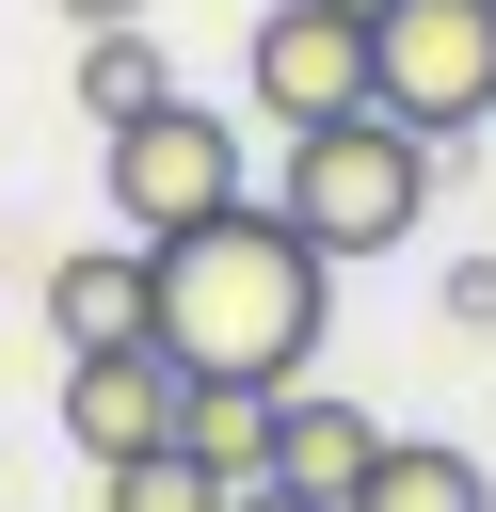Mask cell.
Instances as JSON below:
<instances>
[{
    "label": "cell",
    "mask_w": 496,
    "mask_h": 512,
    "mask_svg": "<svg viewBox=\"0 0 496 512\" xmlns=\"http://www.w3.org/2000/svg\"><path fill=\"white\" fill-rule=\"evenodd\" d=\"M160 272V352L192 384H304L320 368V320H336V256L288 224V208H208L176 240H144Z\"/></svg>",
    "instance_id": "cell-1"
},
{
    "label": "cell",
    "mask_w": 496,
    "mask_h": 512,
    "mask_svg": "<svg viewBox=\"0 0 496 512\" xmlns=\"http://www.w3.org/2000/svg\"><path fill=\"white\" fill-rule=\"evenodd\" d=\"M432 160H448V144H432V128H400V112L368 96V112L288 128V192H272V208L352 272V256H400V240L432 224Z\"/></svg>",
    "instance_id": "cell-2"
},
{
    "label": "cell",
    "mask_w": 496,
    "mask_h": 512,
    "mask_svg": "<svg viewBox=\"0 0 496 512\" xmlns=\"http://www.w3.org/2000/svg\"><path fill=\"white\" fill-rule=\"evenodd\" d=\"M96 176H112V224L128 240H176V224H208V208L256 192V160H240V128L208 96H144L128 128H96Z\"/></svg>",
    "instance_id": "cell-3"
},
{
    "label": "cell",
    "mask_w": 496,
    "mask_h": 512,
    "mask_svg": "<svg viewBox=\"0 0 496 512\" xmlns=\"http://www.w3.org/2000/svg\"><path fill=\"white\" fill-rule=\"evenodd\" d=\"M368 96L432 144L496 128V0H384L368 16Z\"/></svg>",
    "instance_id": "cell-4"
},
{
    "label": "cell",
    "mask_w": 496,
    "mask_h": 512,
    "mask_svg": "<svg viewBox=\"0 0 496 512\" xmlns=\"http://www.w3.org/2000/svg\"><path fill=\"white\" fill-rule=\"evenodd\" d=\"M240 80L272 128H320V112H368V16L352 0H272L240 32Z\"/></svg>",
    "instance_id": "cell-5"
},
{
    "label": "cell",
    "mask_w": 496,
    "mask_h": 512,
    "mask_svg": "<svg viewBox=\"0 0 496 512\" xmlns=\"http://www.w3.org/2000/svg\"><path fill=\"white\" fill-rule=\"evenodd\" d=\"M176 432V352L144 336V352H64V448L80 464H128V448H160Z\"/></svg>",
    "instance_id": "cell-6"
},
{
    "label": "cell",
    "mask_w": 496,
    "mask_h": 512,
    "mask_svg": "<svg viewBox=\"0 0 496 512\" xmlns=\"http://www.w3.org/2000/svg\"><path fill=\"white\" fill-rule=\"evenodd\" d=\"M48 336H64V352H144V336H160V272H144L128 224L80 240V256H48Z\"/></svg>",
    "instance_id": "cell-7"
},
{
    "label": "cell",
    "mask_w": 496,
    "mask_h": 512,
    "mask_svg": "<svg viewBox=\"0 0 496 512\" xmlns=\"http://www.w3.org/2000/svg\"><path fill=\"white\" fill-rule=\"evenodd\" d=\"M336 512H496V480H480V448H448V432H384Z\"/></svg>",
    "instance_id": "cell-8"
},
{
    "label": "cell",
    "mask_w": 496,
    "mask_h": 512,
    "mask_svg": "<svg viewBox=\"0 0 496 512\" xmlns=\"http://www.w3.org/2000/svg\"><path fill=\"white\" fill-rule=\"evenodd\" d=\"M272 400H288V384H192V368H176V448H192L208 480H272Z\"/></svg>",
    "instance_id": "cell-9"
},
{
    "label": "cell",
    "mask_w": 496,
    "mask_h": 512,
    "mask_svg": "<svg viewBox=\"0 0 496 512\" xmlns=\"http://www.w3.org/2000/svg\"><path fill=\"white\" fill-rule=\"evenodd\" d=\"M368 448H384V416H352V400H272V480H304V496H352L368 480Z\"/></svg>",
    "instance_id": "cell-10"
},
{
    "label": "cell",
    "mask_w": 496,
    "mask_h": 512,
    "mask_svg": "<svg viewBox=\"0 0 496 512\" xmlns=\"http://www.w3.org/2000/svg\"><path fill=\"white\" fill-rule=\"evenodd\" d=\"M144 96H176V64H160V16H112V32H80V112H96V128H128Z\"/></svg>",
    "instance_id": "cell-11"
},
{
    "label": "cell",
    "mask_w": 496,
    "mask_h": 512,
    "mask_svg": "<svg viewBox=\"0 0 496 512\" xmlns=\"http://www.w3.org/2000/svg\"><path fill=\"white\" fill-rule=\"evenodd\" d=\"M96 480H112V512H224V480H208L176 432H160V448H128V464H96Z\"/></svg>",
    "instance_id": "cell-12"
},
{
    "label": "cell",
    "mask_w": 496,
    "mask_h": 512,
    "mask_svg": "<svg viewBox=\"0 0 496 512\" xmlns=\"http://www.w3.org/2000/svg\"><path fill=\"white\" fill-rule=\"evenodd\" d=\"M448 320H464V336H496V256H464V272H448Z\"/></svg>",
    "instance_id": "cell-13"
},
{
    "label": "cell",
    "mask_w": 496,
    "mask_h": 512,
    "mask_svg": "<svg viewBox=\"0 0 496 512\" xmlns=\"http://www.w3.org/2000/svg\"><path fill=\"white\" fill-rule=\"evenodd\" d=\"M224 512H336V496H304V480H224Z\"/></svg>",
    "instance_id": "cell-14"
},
{
    "label": "cell",
    "mask_w": 496,
    "mask_h": 512,
    "mask_svg": "<svg viewBox=\"0 0 496 512\" xmlns=\"http://www.w3.org/2000/svg\"><path fill=\"white\" fill-rule=\"evenodd\" d=\"M64 32H112V16H160V0H48Z\"/></svg>",
    "instance_id": "cell-15"
},
{
    "label": "cell",
    "mask_w": 496,
    "mask_h": 512,
    "mask_svg": "<svg viewBox=\"0 0 496 512\" xmlns=\"http://www.w3.org/2000/svg\"><path fill=\"white\" fill-rule=\"evenodd\" d=\"M352 16H384V0H352Z\"/></svg>",
    "instance_id": "cell-16"
}]
</instances>
